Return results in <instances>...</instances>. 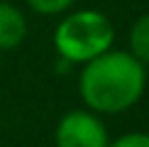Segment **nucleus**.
Returning <instances> with one entry per match:
<instances>
[{
	"label": "nucleus",
	"mask_w": 149,
	"mask_h": 147,
	"mask_svg": "<svg viewBox=\"0 0 149 147\" xmlns=\"http://www.w3.org/2000/svg\"><path fill=\"white\" fill-rule=\"evenodd\" d=\"M147 88V66L127 49H108L83 64L78 76V96L83 106L98 115H117L139 103Z\"/></svg>",
	"instance_id": "f257e3e1"
},
{
	"label": "nucleus",
	"mask_w": 149,
	"mask_h": 147,
	"mask_svg": "<svg viewBox=\"0 0 149 147\" xmlns=\"http://www.w3.org/2000/svg\"><path fill=\"white\" fill-rule=\"evenodd\" d=\"M115 24L100 10H73L54 29V49L66 64H88L113 49Z\"/></svg>",
	"instance_id": "f03ea898"
},
{
	"label": "nucleus",
	"mask_w": 149,
	"mask_h": 147,
	"mask_svg": "<svg viewBox=\"0 0 149 147\" xmlns=\"http://www.w3.org/2000/svg\"><path fill=\"white\" fill-rule=\"evenodd\" d=\"M54 145L56 147H108L110 135L100 115L88 108L69 110L61 115L54 130Z\"/></svg>",
	"instance_id": "7ed1b4c3"
},
{
	"label": "nucleus",
	"mask_w": 149,
	"mask_h": 147,
	"mask_svg": "<svg viewBox=\"0 0 149 147\" xmlns=\"http://www.w3.org/2000/svg\"><path fill=\"white\" fill-rule=\"evenodd\" d=\"M27 17L12 3L0 0V52H12L27 39Z\"/></svg>",
	"instance_id": "20e7f679"
},
{
	"label": "nucleus",
	"mask_w": 149,
	"mask_h": 147,
	"mask_svg": "<svg viewBox=\"0 0 149 147\" xmlns=\"http://www.w3.org/2000/svg\"><path fill=\"white\" fill-rule=\"evenodd\" d=\"M130 54L144 66H149V12L139 15L130 29Z\"/></svg>",
	"instance_id": "39448f33"
},
{
	"label": "nucleus",
	"mask_w": 149,
	"mask_h": 147,
	"mask_svg": "<svg viewBox=\"0 0 149 147\" xmlns=\"http://www.w3.org/2000/svg\"><path fill=\"white\" fill-rule=\"evenodd\" d=\"M37 15H61V12L71 10L78 0H24Z\"/></svg>",
	"instance_id": "423d86ee"
},
{
	"label": "nucleus",
	"mask_w": 149,
	"mask_h": 147,
	"mask_svg": "<svg viewBox=\"0 0 149 147\" xmlns=\"http://www.w3.org/2000/svg\"><path fill=\"white\" fill-rule=\"evenodd\" d=\"M108 147H149V132H125L120 137L110 140Z\"/></svg>",
	"instance_id": "0eeeda50"
}]
</instances>
